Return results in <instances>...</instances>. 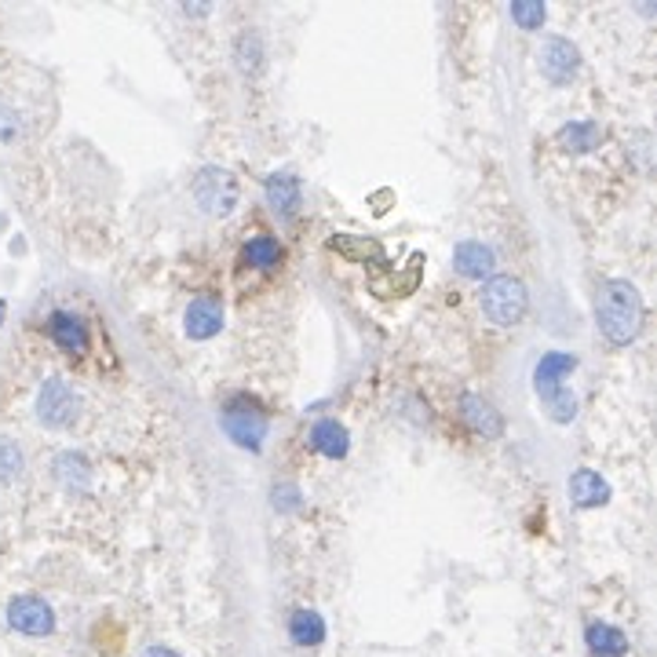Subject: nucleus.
<instances>
[{
	"label": "nucleus",
	"mask_w": 657,
	"mask_h": 657,
	"mask_svg": "<svg viewBox=\"0 0 657 657\" xmlns=\"http://www.w3.org/2000/svg\"><path fill=\"white\" fill-rule=\"evenodd\" d=\"M541 402L548 405V413H552L555 424H570L574 416H577V398L570 395V387H563V384H555V387H548V391H541Z\"/></svg>",
	"instance_id": "obj_20"
},
{
	"label": "nucleus",
	"mask_w": 657,
	"mask_h": 657,
	"mask_svg": "<svg viewBox=\"0 0 657 657\" xmlns=\"http://www.w3.org/2000/svg\"><path fill=\"white\" fill-rule=\"evenodd\" d=\"M260 63H263V44H260V37L256 34H242V41H237V66L242 69H260Z\"/></svg>",
	"instance_id": "obj_25"
},
{
	"label": "nucleus",
	"mask_w": 657,
	"mask_h": 657,
	"mask_svg": "<svg viewBox=\"0 0 657 657\" xmlns=\"http://www.w3.org/2000/svg\"><path fill=\"white\" fill-rule=\"evenodd\" d=\"M479 304H482V311H486V318H490L493 325H515L526 314L530 296H526V285L519 282V278L497 274V278H490V282L482 285Z\"/></svg>",
	"instance_id": "obj_2"
},
{
	"label": "nucleus",
	"mask_w": 657,
	"mask_h": 657,
	"mask_svg": "<svg viewBox=\"0 0 657 657\" xmlns=\"http://www.w3.org/2000/svg\"><path fill=\"white\" fill-rule=\"evenodd\" d=\"M559 143L574 154H589V151H595V143H600V128L592 121H570L559 132Z\"/></svg>",
	"instance_id": "obj_19"
},
{
	"label": "nucleus",
	"mask_w": 657,
	"mask_h": 657,
	"mask_svg": "<svg viewBox=\"0 0 657 657\" xmlns=\"http://www.w3.org/2000/svg\"><path fill=\"white\" fill-rule=\"evenodd\" d=\"M461 413H464V421H467V427H472L475 435H482V438H501V431H504V421H501V413L493 410L486 398H479V395H464L461 398Z\"/></svg>",
	"instance_id": "obj_10"
},
{
	"label": "nucleus",
	"mask_w": 657,
	"mask_h": 657,
	"mask_svg": "<svg viewBox=\"0 0 657 657\" xmlns=\"http://www.w3.org/2000/svg\"><path fill=\"white\" fill-rule=\"evenodd\" d=\"M81 413V398L74 395V387L63 381H48L37 395V416L48 427H69Z\"/></svg>",
	"instance_id": "obj_5"
},
{
	"label": "nucleus",
	"mask_w": 657,
	"mask_h": 657,
	"mask_svg": "<svg viewBox=\"0 0 657 657\" xmlns=\"http://www.w3.org/2000/svg\"><path fill=\"white\" fill-rule=\"evenodd\" d=\"M595 318H600V333L610 344L624 347L640 336L643 328V296L640 288L624 278H614V282L603 285V296L595 304Z\"/></svg>",
	"instance_id": "obj_1"
},
{
	"label": "nucleus",
	"mask_w": 657,
	"mask_h": 657,
	"mask_svg": "<svg viewBox=\"0 0 657 657\" xmlns=\"http://www.w3.org/2000/svg\"><path fill=\"white\" fill-rule=\"evenodd\" d=\"M237 197H242V186H237L234 172L219 165H208L194 179V202L202 205V212L208 216H231L237 208Z\"/></svg>",
	"instance_id": "obj_3"
},
{
	"label": "nucleus",
	"mask_w": 657,
	"mask_h": 657,
	"mask_svg": "<svg viewBox=\"0 0 657 657\" xmlns=\"http://www.w3.org/2000/svg\"><path fill=\"white\" fill-rule=\"evenodd\" d=\"M48 333H52V340L69 355H85L88 351V328H85V322L77 314L55 311L52 318H48Z\"/></svg>",
	"instance_id": "obj_9"
},
{
	"label": "nucleus",
	"mask_w": 657,
	"mask_h": 657,
	"mask_svg": "<svg viewBox=\"0 0 657 657\" xmlns=\"http://www.w3.org/2000/svg\"><path fill=\"white\" fill-rule=\"evenodd\" d=\"M574 370H577V358H574V355H566V351H552V355H544L541 362H537V370H533V387H537V395L548 391V387H555V384H563V376H566V373H574Z\"/></svg>",
	"instance_id": "obj_17"
},
{
	"label": "nucleus",
	"mask_w": 657,
	"mask_h": 657,
	"mask_svg": "<svg viewBox=\"0 0 657 657\" xmlns=\"http://www.w3.org/2000/svg\"><path fill=\"white\" fill-rule=\"evenodd\" d=\"M453 267L464 278H490L497 267V256H493V248L482 242H461L453 253Z\"/></svg>",
	"instance_id": "obj_12"
},
{
	"label": "nucleus",
	"mask_w": 657,
	"mask_h": 657,
	"mask_svg": "<svg viewBox=\"0 0 657 657\" xmlns=\"http://www.w3.org/2000/svg\"><path fill=\"white\" fill-rule=\"evenodd\" d=\"M143 657H183V654H176L172 646H162V643H154V646H146V650H143Z\"/></svg>",
	"instance_id": "obj_28"
},
{
	"label": "nucleus",
	"mask_w": 657,
	"mask_h": 657,
	"mask_svg": "<svg viewBox=\"0 0 657 657\" xmlns=\"http://www.w3.org/2000/svg\"><path fill=\"white\" fill-rule=\"evenodd\" d=\"M274 507H282V512H296V507H300V490H296V486H278Z\"/></svg>",
	"instance_id": "obj_27"
},
{
	"label": "nucleus",
	"mask_w": 657,
	"mask_h": 657,
	"mask_svg": "<svg viewBox=\"0 0 657 657\" xmlns=\"http://www.w3.org/2000/svg\"><path fill=\"white\" fill-rule=\"evenodd\" d=\"M245 260L253 267H260V271H271V267H278V260H282V245H278L274 237L260 234L245 245Z\"/></svg>",
	"instance_id": "obj_21"
},
{
	"label": "nucleus",
	"mask_w": 657,
	"mask_h": 657,
	"mask_svg": "<svg viewBox=\"0 0 657 657\" xmlns=\"http://www.w3.org/2000/svg\"><path fill=\"white\" fill-rule=\"evenodd\" d=\"M23 475V450L12 438H0V482H15Z\"/></svg>",
	"instance_id": "obj_22"
},
{
	"label": "nucleus",
	"mask_w": 657,
	"mask_h": 657,
	"mask_svg": "<svg viewBox=\"0 0 657 657\" xmlns=\"http://www.w3.org/2000/svg\"><path fill=\"white\" fill-rule=\"evenodd\" d=\"M4 311H8V307H4V300H0V322H4Z\"/></svg>",
	"instance_id": "obj_29"
},
{
	"label": "nucleus",
	"mask_w": 657,
	"mask_h": 657,
	"mask_svg": "<svg viewBox=\"0 0 657 657\" xmlns=\"http://www.w3.org/2000/svg\"><path fill=\"white\" fill-rule=\"evenodd\" d=\"M183 322H186L191 340H212L219 328H223V304H219L212 293H202L197 300H191V307H186Z\"/></svg>",
	"instance_id": "obj_8"
},
{
	"label": "nucleus",
	"mask_w": 657,
	"mask_h": 657,
	"mask_svg": "<svg viewBox=\"0 0 657 657\" xmlns=\"http://www.w3.org/2000/svg\"><path fill=\"white\" fill-rule=\"evenodd\" d=\"M570 501L577 507H600L610 501V482L592 467H581V472L570 475Z\"/></svg>",
	"instance_id": "obj_11"
},
{
	"label": "nucleus",
	"mask_w": 657,
	"mask_h": 657,
	"mask_svg": "<svg viewBox=\"0 0 657 657\" xmlns=\"http://www.w3.org/2000/svg\"><path fill=\"white\" fill-rule=\"evenodd\" d=\"M288 635H293L296 646H318L325 640V621L318 610H296L293 621H288Z\"/></svg>",
	"instance_id": "obj_18"
},
{
	"label": "nucleus",
	"mask_w": 657,
	"mask_h": 657,
	"mask_svg": "<svg viewBox=\"0 0 657 657\" xmlns=\"http://www.w3.org/2000/svg\"><path fill=\"white\" fill-rule=\"evenodd\" d=\"M52 472H55V479L63 482L66 490H74V493H85L88 486H92V464H88L85 456L74 453V450L59 453L55 464H52Z\"/></svg>",
	"instance_id": "obj_13"
},
{
	"label": "nucleus",
	"mask_w": 657,
	"mask_h": 657,
	"mask_svg": "<svg viewBox=\"0 0 657 657\" xmlns=\"http://www.w3.org/2000/svg\"><path fill=\"white\" fill-rule=\"evenodd\" d=\"M15 139H18V114L0 106V143H15Z\"/></svg>",
	"instance_id": "obj_26"
},
{
	"label": "nucleus",
	"mask_w": 657,
	"mask_h": 657,
	"mask_svg": "<svg viewBox=\"0 0 657 657\" xmlns=\"http://www.w3.org/2000/svg\"><path fill=\"white\" fill-rule=\"evenodd\" d=\"M577 66H581V55H577V48L566 41V37H552V41H544L541 69H544L548 81H552V85H570L577 77Z\"/></svg>",
	"instance_id": "obj_7"
},
{
	"label": "nucleus",
	"mask_w": 657,
	"mask_h": 657,
	"mask_svg": "<svg viewBox=\"0 0 657 657\" xmlns=\"http://www.w3.org/2000/svg\"><path fill=\"white\" fill-rule=\"evenodd\" d=\"M8 624H12L15 632L41 640V635L55 632V610L44 600H37V595H15V600L8 603Z\"/></svg>",
	"instance_id": "obj_6"
},
{
	"label": "nucleus",
	"mask_w": 657,
	"mask_h": 657,
	"mask_svg": "<svg viewBox=\"0 0 657 657\" xmlns=\"http://www.w3.org/2000/svg\"><path fill=\"white\" fill-rule=\"evenodd\" d=\"M512 18H515V23H519L523 29H541L544 18H548V12H544L541 0H515V4H512Z\"/></svg>",
	"instance_id": "obj_23"
},
{
	"label": "nucleus",
	"mask_w": 657,
	"mask_h": 657,
	"mask_svg": "<svg viewBox=\"0 0 657 657\" xmlns=\"http://www.w3.org/2000/svg\"><path fill=\"white\" fill-rule=\"evenodd\" d=\"M223 431L231 435L242 450L260 453L263 438H267V413L253 402V398L237 395L227 402V410H223Z\"/></svg>",
	"instance_id": "obj_4"
},
{
	"label": "nucleus",
	"mask_w": 657,
	"mask_h": 657,
	"mask_svg": "<svg viewBox=\"0 0 657 657\" xmlns=\"http://www.w3.org/2000/svg\"><path fill=\"white\" fill-rule=\"evenodd\" d=\"M333 248H340V253L344 256H351V260H381V245H376V242H355V237L351 234H340V237H333Z\"/></svg>",
	"instance_id": "obj_24"
},
{
	"label": "nucleus",
	"mask_w": 657,
	"mask_h": 657,
	"mask_svg": "<svg viewBox=\"0 0 657 657\" xmlns=\"http://www.w3.org/2000/svg\"><path fill=\"white\" fill-rule=\"evenodd\" d=\"M267 202H271L274 212L282 216H293L296 208H300V179L288 176V172H274L267 176Z\"/></svg>",
	"instance_id": "obj_14"
},
{
	"label": "nucleus",
	"mask_w": 657,
	"mask_h": 657,
	"mask_svg": "<svg viewBox=\"0 0 657 657\" xmlns=\"http://www.w3.org/2000/svg\"><path fill=\"white\" fill-rule=\"evenodd\" d=\"M311 446L322 456H328V461H340V456H347V450H351V435L336 421H318L311 431Z\"/></svg>",
	"instance_id": "obj_15"
},
{
	"label": "nucleus",
	"mask_w": 657,
	"mask_h": 657,
	"mask_svg": "<svg viewBox=\"0 0 657 657\" xmlns=\"http://www.w3.org/2000/svg\"><path fill=\"white\" fill-rule=\"evenodd\" d=\"M584 640H589V650L595 657H624L629 654V640H624V632L614 629V624H606V621L589 624Z\"/></svg>",
	"instance_id": "obj_16"
}]
</instances>
